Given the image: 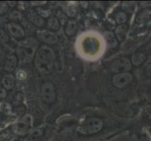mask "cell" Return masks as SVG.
<instances>
[{
  "instance_id": "cell-1",
  "label": "cell",
  "mask_w": 151,
  "mask_h": 141,
  "mask_svg": "<svg viewBox=\"0 0 151 141\" xmlns=\"http://www.w3.org/2000/svg\"><path fill=\"white\" fill-rule=\"evenodd\" d=\"M54 52L50 47L42 45L35 54V68L42 73H49L54 66Z\"/></svg>"
},
{
  "instance_id": "cell-2",
  "label": "cell",
  "mask_w": 151,
  "mask_h": 141,
  "mask_svg": "<svg viewBox=\"0 0 151 141\" xmlns=\"http://www.w3.org/2000/svg\"><path fill=\"white\" fill-rule=\"evenodd\" d=\"M37 48L38 41L33 38H28L25 41H20L17 47V54L19 58L24 63H29L33 59V56H35Z\"/></svg>"
},
{
  "instance_id": "cell-3",
  "label": "cell",
  "mask_w": 151,
  "mask_h": 141,
  "mask_svg": "<svg viewBox=\"0 0 151 141\" xmlns=\"http://www.w3.org/2000/svg\"><path fill=\"white\" fill-rule=\"evenodd\" d=\"M103 120L100 118L97 117H91L88 118L83 122L79 124L78 127V132L81 135H93L100 132L103 128Z\"/></svg>"
},
{
  "instance_id": "cell-4",
  "label": "cell",
  "mask_w": 151,
  "mask_h": 141,
  "mask_svg": "<svg viewBox=\"0 0 151 141\" xmlns=\"http://www.w3.org/2000/svg\"><path fill=\"white\" fill-rule=\"evenodd\" d=\"M81 47L80 49L82 50V54L87 56H94L99 55V51L101 50V41L97 37L94 36H86L81 41Z\"/></svg>"
},
{
  "instance_id": "cell-5",
  "label": "cell",
  "mask_w": 151,
  "mask_h": 141,
  "mask_svg": "<svg viewBox=\"0 0 151 141\" xmlns=\"http://www.w3.org/2000/svg\"><path fill=\"white\" fill-rule=\"evenodd\" d=\"M33 124V119L31 115H26L19 120L12 126V131L18 135H25L30 132Z\"/></svg>"
},
{
  "instance_id": "cell-6",
  "label": "cell",
  "mask_w": 151,
  "mask_h": 141,
  "mask_svg": "<svg viewBox=\"0 0 151 141\" xmlns=\"http://www.w3.org/2000/svg\"><path fill=\"white\" fill-rule=\"evenodd\" d=\"M132 68V64L130 59L127 58H120L115 60L111 65V70L112 73L115 74L117 73H129Z\"/></svg>"
},
{
  "instance_id": "cell-7",
  "label": "cell",
  "mask_w": 151,
  "mask_h": 141,
  "mask_svg": "<svg viewBox=\"0 0 151 141\" xmlns=\"http://www.w3.org/2000/svg\"><path fill=\"white\" fill-rule=\"evenodd\" d=\"M41 96L45 103H53L56 100V91L54 85L50 82H46L42 85L41 89Z\"/></svg>"
},
{
  "instance_id": "cell-8",
  "label": "cell",
  "mask_w": 151,
  "mask_h": 141,
  "mask_svg": "<svg viewBox=\"0 0 151 141\" xmlns=\"http://www.w3.org/2000/svg\"><path fill=\"white\" fill-rule=\"evenodd\" d=\"M132 81H133V75L130 73H117L112 76V84L117 88H125L127 85L130 84Z\"/></svg>"
},
{
  "instance_id": "cell-9",
  "label": "cell",
  "mask_w": 151,
  "mask_h": 141,
  "mask_svg": "<svg viewBox=\"0 0 151 141\" xmlns=\"http://www.w3.org/2000/svg\"><path fill=\"white\" fill-rule=\"evenodd\" d=\"M37 37L41 41H44L48 44H54L58 41V36L48 30H38Z\"/></svg>"
},
{
  "instance_id": "cell-10",
  "label": "cell",
  "mask_w": 151,
  "mask_h": 141,
  "mask_svg": "<svg viewBox=\"0 0 151 141\" xmlns=\"http://www.w3.org/2000/svg\"><path fill=\"white\" fill-rule=\"evenodd\" d=\"M7 27L9 34L12 35L13 37L21 39V38L25 36V30L23 29L21 26H19L16 23H9L7 26Z\"/></svg>"
},
{
  "instance_id": "cell-11",
  "label": "cell",
  "mask_w": 151,
  "mask_h": 141,
  "mask_svg": "<svg viewBox=\"0 0 151 141\" xmlns=\"http://www.w3.org/2000/svg\"><path fill=\"white\" fill-rule=\"evenodd\" d=\"M104 36H105V41H106V43H107L109 48L114 49L118 46V40L116 39L115 35L113 34L112 32L106 31L105 34H104Z\"/></svg>"
},
{
  "instance_id": "cell-12",
  "label": "cell",
  "mask_w": 151,
  "mask_h": 141,
  "mask_svg": "<svg viewBox=\"0 0 151 141\" xmlns=\"http://www.w3.org/2000/svg\"><path fill=\"white\" fill-rule=\"evenodd\" d=\"M17 67V58L14 55H11L8 56L6 64H5V70L7 72H13Z\"/></svg>"
},
{
  "instance_id": "cell-13",
  "label": "cell",
  "mask_w": 151,
  "mask_h": 141,
  "mask_svg": "<svg viewBox=\"0 0 151 141\" xmlns=\"http://www.w3.org/2000/svg\"><path fill=\"white\" fill-rule=\"evenodd\" d=\"M127 26L126 25H120L116 27L114 35L118 41H125V39L127 38Z\"/></svg>"
},
{
  "instance_id": "cell-14",
  "label": "cell",
  "mask_w": 151,
  "mask_h": 141,
  "mask_svg": "<svg viewBox=\"0 0 151 141\" xmlns=\"http://www.w3.org/2000/svg\"><path fill=\"white\" fill-rule=\"evenodd\" d=\"M77 23L74 20H68L66 22V25H65V28H64V31H65V34L67 36H73L76 31H77Z\"/></svg>"
},
{
  "instance_id": "cell-15",
  "label": "cell",
  "mask_w": 151,
  "mask_h": 141,
  "mask_svg": "<svg viewBox=\"0 0 151 141\" xmlns=\"http://www.w3.org/2000/svg\"><path fill=\"white\" fill-rule=\"evenodd\" d=\"M2 84L5 89H12L15 85V77L12 74H7L3 77Z\"/></svg>"
},
{
  "instance_id": "cell-16",
  "label": "cell",
  "mask_w": 151,
  "mask_h": 141,
  "mask_svg": "<svg viewBox=\"0 0 151 141\" xmlns=\"http://www.w3.org/2000/svg\"><path fill=\"white\" fill-rule=\"evenodd\" d=\"M145 58H146V56H145V54H143V53H136L134 55H132L130 61H131L132 65L140 66V65H142L145 62Z\"/></svg>"
},
{
  "instance_id": "cell-17",
  "label": "cell",
  "mask_w": 151,
  "mask_h": 141,
  "mask_svg": "<svg viewBox=\"0 0 151 141\" xmlns=\"http://www.w3.org/2000/svg\"><path fill=\"white\" fill-rule=\"evenodd\" d=\"M28 18H29V20L37 26H44V24H45L42 17L40 15H38V13L33 11H31L28 13Z\"/></svg>"
},
{
  "instance_id": "cell-18",
  "label": "cell",
  "mask_w": 151,
  "mask_h": 141,
  "mask_svg": "<svg viewBox=\"0 0 151 141\" xmlns=\"http://www.w3.org/2000/svg\"><path fill=\"white\" fill-rule=\"evenodd\" d=\"M114 19H115V22L117 24H119V26L125 25V23L127 21V13L124 11H118L115 13Z\"/></svg>"
},
{
  "instance_id": "cell-19",
  "label": "cell",
  "mask_w": 151,
  "mask_h": 141,
  "mask_svg": "<svg viewBox=\"0 0 151 141\" xmlns=\"http://www.w3.org/2000/svg\"><path fill=\"white\" fill-rule=\"evenodd\" d=\"M47 26L52 30H58L60 28V22L57 17H51L48 22H47Z\"/></svg>"
},
{
  "instance_id": "cell-20",
  "label": "cell",
  "mask_w": 151,
  "mask_h": 141,
  "mask_svg": "<svg viewBox=\"0 0 151 141\" xmlns=\"http://www.w3.org/2000/svg\"><path fill=\"white\" fill-rule=\"evenodd\" d=\"M0 112L5 115H8L12 112V105L7 102L0 103Z\"/></svg>"
},
{
  "instance_id": "cell-21",
  "label": "cell",
  "mask_w": 151,
  "mask_h": 141,
  "mask_svg": "<svg viewBox=\"0 0 151 141\" xmlns=\"http://www.w3.org/2000/svg\"><path fill=\"white\" fill-rule=\"evenodd\" d=\"M9 19L12 21H20L21 19H22V14L20 11H12V13L9 14Z\"/></svg>"
},
{
  "instance_id": "cell-22",
  "label": "cell",
  "mask_w": 151,
  "mask_h": 141,
  "mask_svg": "<svg viewBox=\"0 0 151 141\" xmlns=\"http://www.w3.org/2000/svg\"><path fill=\"white\" fill-rule=\"evenodd\" d=\"M37 13L39 15L44 18V17H49L51 15V11L50 9H37Z\"/></svg>"
},
{
  "instance_id": "cell-23",
  "label": "cell",
  "mask_w": 151,
  "mask_h": 141,
  "mask_svg": "<svg viewBox=\"0 0 151 141\" xmlns=\"http://www.w3.org/2000/svg\"><path fill=\"white\" fill-rule=\"evenodd\" d=\"M149 15H150V11H143L138 15V18H137L138 20H137V21H138L139 23L143 22V20H145V18H148Z\"/></svg>"
},
{
  "instance_id": "cell-24",
  "label": "cell",
  "mask_w": 151,
  "mask_h": 141,
  "mask_svg": "<svg viewBox=\"0 0 151 141\" xmlns=\"http://www.w3.org/2000/svg\"><path fill=\"white\" fill-rule=\"evenodd\" d=\"M143 114L146 120H151V105H148L147 106L145 107Z\"/></svg>"
},
{
  "instance_id": "cell-25",
  "label": "cell",
  "mask_w": 151,
  "mask_h": 141,
  "mask_svg": "<svg viewBox=\"0 0 151 141\" xmlns=\"http://www.w3.org/2000/svg\"><path fill=\"white\" fill-rule=\"evenodd\" d=\"M9 41V36L4 30H0V42L1 43H6Z\"/></svg>"
},
{
  "instance_id": "cell-26",
  "label": "cell",
  "mask_w": 151,
  "mask_h": 141,
  "mask_svg": "<svg viewBox=\"0 0 151 141\" xmlns=\"http://www.w3.org/2000/svg\"><path fill=\"white\" fill-rule=\"evenodd\" d=\"M66 14H67V16L69 17H74L76 14H77V9L72 6L68 7L67 11H66Z\"/></svg>"
},
{
  "instance_id": "cell-27",
  "label": "cell",
  "mask_w": 151,
  "mask_h": 141,
  "mask_svg": "<svg viewBox=\"0 0 151 141\" xmlns=\"http://www.w3.org/2000/svg\"><path fill=\"white\" fill-rule=\"evenodd\" d=\"M8 11V4L7 3H1L0 4V14L6 13Z\"/></svg>"
},
{
  "instance_id": "cell-28",
  "label": "cell",
  "mask_w": 151,
  "mask_h": 141,
  "mask_svg": "<svg viewBox=\"0 0 151 141\" xmlns=\"http://www.w3.org/2000/svg\"><path fill=\"white\" fill-rule=\"evenodd\" d=\"M16 77H17L18 79H20V80L25 79V78H26V73L24 72V70H18L17 73H16Z\"/></svg>"
},
{
  "instance_id": "cell-29",
  "label": "cell",
  "mask_w": 151,
  "mask_h": 141,
  "mask_svg": "<svg viewBox=\"0 0 151 141\" xmlns=\"http://www.w3.org/2000/svg\"><path fill=\"white\" fill-rule=\"evenodd\" d=\"M145 73L148 77H151V63L147 65V67L145 68Z\"/></svg>"
},
{
  "instance_id": "cell-30",
  "label": "cell",
  "mask_w": 151,
  "mask_h": 141,
  "mask_svg": "<svg viewBox=\"0 0 151 141\" xmlns=\"http://www.w3.org/2000/svg\"><path fill=\"white\" fill-rule=\"evenodd\" d=\"M6 89H5L4 88L0 87V98H5L6 97Z\"/></svg>"
},
{
  "instance_id": "cell-31",
  "label": "cell",
  "mask_w": 151,
  "mask_h": 141,
  "mask_svg": "<svg viewBox=\"0 0 151 141\" xmlns=\"http://www.w3.org/2000/svg\"><path fill=\"white\" fill-rule=\"evenodd\" d=\"M3 58H4V52L2 51L1 48H0V62L3 60Z\"/></svg>"
},
{
  "instance_id": "cell-32",
  "label": "cell",
  "mask_w": 151,
  "mask_h": 141,
  "mask_svg": "<svg viewBox=\"0 0 151 141\" xmlns=\"http://www.w3.org/2000/svg\"><path fill=\"white\" fill-rule=\"evenodd\" d=\"M9 4H11V5H12V6H14V4H16L15 2H9Z\"/></svg>"
}]
</instances>
